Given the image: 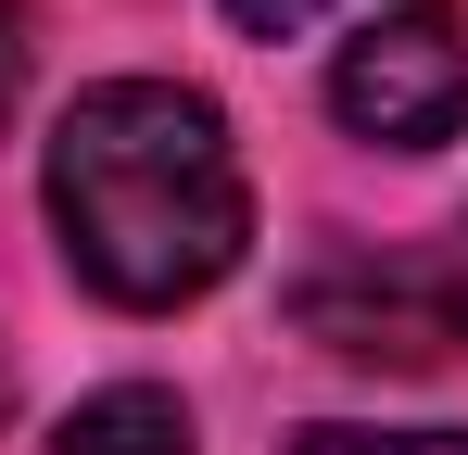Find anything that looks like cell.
I'll use <instances>...</instances> for the list:
<instances>
[{
    "label": "cell",
    "mask_w": 468,
    "mask_h": 455,
    "mask_svg": "<svg viewBox=\"0 0 468 455\" xmlns=\"http://www.w3.org/2000/svg\"><path fill=\"white\" fill-rule=\"evenodd\" d=\"M51 228H64V266L101 303H127V316L203 303L253 240L229 114L177 76L77 89V114L51 127Z\"/></svg>",
    "instance_id": "1"
},
{
    "label": "cell",
    "mask_w": 468,
    "mask_h": 455,
    "mask_svg": "<svg viewBox=\"0 0 468 455\" xmlns=\"http://www.w3.org/2000/svg\"><path fill=\"white\" fill-rule=\"evenodd\" d=\"M329 114L380 152H431L468 127V26L443 0H405V13H367L329 64Z\"/></svg>",
    "instance_id": "2"
},
{
    "label": "cell",
    "mask_w": 468,
    "mask_h": 455,
    "mask_svg": "<svg viewBox=\"0 0 468 455\" xmlns=\"http://www.w3.org/2000/svg\"><path fill=\"white\" fill-rule=\"evenodd\" d=\"M51 455H190V405L153 392V379H114V392H89L77 418H64Z\"/></svg>",
    "instance_id": "3"
},
{
    "label": "cell",
    "mask_w": 468,
    "mask_h": 455,
    "mask_svg": "<svg viewBox=\"0 0 468 455\" xmlns=\"http://www.w3.org/2000/svg\"><path fill=\"white\" fill-rule=\"evenodd\" d=\"M405 291H418L431 354H456V342H468V228H443L431 253H405Z\"/></svg>",
    "instance_id": "4"
},
{
    "label": "cell",
    "mask_w": 468,
    "mask_h": 455,
    "mask_svg": "<svg viewBox=\"0 0 468 455\" xmlns=\"http://www.w3.org/2000/svg\"><path fill=\"white\" fill-rule=\"evenodd\" d=\"M292 455H468V430H342V418H329V430H304Z\"/></svg>",
    "instance_id": "5"
},
{
    "label": "cell",
    "mask_w": 468,
    "mask_h": 455,
    "mask_svg": "<svg viewBox=\"0 0 468 455\" xmlns=\"http://www.w3.org/2000/svg\"><path fill=\"white\" fill-rule=\"evenodd\" d=\"M26 51H38V38H26V0H0V127H13V101H26Z\"/></svg>",
    "instance_id": "6"
},
{
    "label": "cell",
    "mask_w": 468,
    "mask_h": 455,
    "mask_svg": "<svg viewBox=\"0 0 468 455\" xmlns=\"http://www.w3.org/2000/svg\"><path fill=\"white\" fill-rule=\"evenodd\" d=\"M229 13H240V26H253V38H304V26H316V13H329V0H229Z\"/></svg>",
    "instance_id": "7"
},
{
    "label": "cell",
    "mask_w": 468,
    "mask_h": 455,
    "mask_svg": "<svg viewBox=\"0 0 468 455\" xmlns=\"http://www.w3.org/2000/svg\"><path fill=\"white\" fill-rule=\"evenodd\" d=\"M0 405H13V367H0Z\"/></svg>",
    "instance_id": "8"
}]
</instances>
